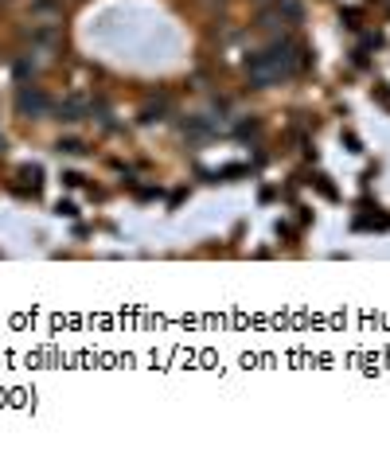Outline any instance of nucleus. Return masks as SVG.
I'll return each instance as SVG.
<instances>
[{"label": "nucleus", "instance_id": "obj_1", "mask_svg": "<svg viewBox=\"0 0 390 456\" xmlns=\"http://www.w3.org/2000/svg\"><path fill=\"white\" fill-rule=\"evenodd\" d=\"M292 70H297V47H289V44H273L266 51L250 55V63H246V75L254 86H273V82L289 78Z\"/></svg>", "mask_w": 390, "mask_h": 456}, {"label": "nucleus", "instance_id": "obj_2", "mask_svg": "<svg viewBox=\"0 0 390 456\" xmlns=\"http://www.w3.org/2000/svg\"><path fill=\"white\" fill-rule=\"evenodd\" d=\"M47 109V98L39 90H24L20 94V113H44Z\"/></svg>", "mask_w": 390, "mask_h": 456}, {"label": "nucleus", "instance_id": "obj_3", "mask_svg": "<svg viewBox=\"0 0 390 456\" xmlns=\"http://www.w3.org/2000/svg\"><path fill=\"white\" fill-rule=\"evenodd\" d=\"M82 109H86V102L71 98V102L63 106V121H78V117H82Z\"/></svg>", "mask_w": 390, "mask_h": 456}]
</instances>
